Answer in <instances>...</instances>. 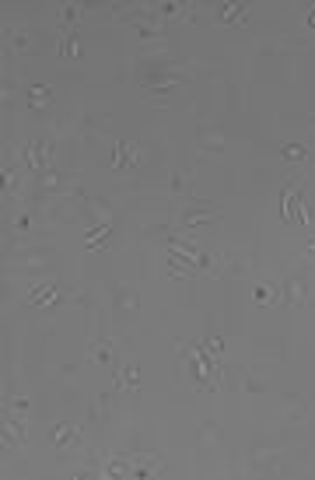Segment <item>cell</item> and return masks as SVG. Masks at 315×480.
Masks as SVG:
<instances>
[{
	"label": "cell",
	"mask_w": 315,
	"mask_h": 480,
	"mask_svg": "<svg viewBox=\"0 0 315 480\" xmlns=\"http://www.w3.org/2000/svg\"><path fill=\"white\" fill-rule=\"evenodd\" d=\"M179 351H182V372H186V379L203 393H214V389H221V382H224V365H221V358L203 344V337L200 340H189V344H179Z\"/></svg>",
	"instance_id": "cell-1"
},
{
	"label": "cell",
	"mask_w": 315,
	"mask_h": 480,
	"mask_svg": "<svg viewBox=\"0 0 315 480\" xmlns=\"http://www.w3.org/2000/svg\"><path fill=\"white\" fill-rule=\"evenodd\" d=\"M161 470V456L158 453H116L102 463V477H119V480H144L154 477Z\"/></svg>",
	"instance_id": "cell-2"
},
{
	"label": "cell",
	"mask_w": 315,
	"mask_h": 480,
	"mask_svg": "<svg viewBox=\"0 0 315 480\" xmlns=\"http://www.w3.org/2000/svg\"><path fill=\"white\" fill-rule=\"evenodd\" d=\"M165 259H175V263H182L193 273H217L221 270L217 256H210L203 245H196L189 235H168L165 239Z\"/></svg>",
	"instance_id": "cell-3"
},
{
	"label": "cell",
	"mask_w": 315,
	"mask_h": 480,
	"mask_svg": "<svg viewBox=\"0 0 315 480\" xmlns=\"http://www.w3.org/2000/svg\"><path fill=\"white\" fill-rule=\"evenodd\" d=\"M18 165H21V172L32 176V179L46 176V172L53 169V141H46V137L25 141L21 151H18Z\"/></svg>",
	"instance_id": "cell-4"
},
{
	"label": "cell",
	"mask_w": 315,
	"mask_h": 480,
	"mask_svg": "<svg viewBox=\"0 0 315 480\" xmlns=\"http://www.w3.org/2000/svg\"><path fill=\"white\" fill-rule=\"evenodd\" d=\"M302 176H295V179H288L284 183V190H281V221L284 225H312V214H309V207H305V200H302Z\"/></svg>",
	"instance_id": "cell-5"
},
{
	"label": "cell",
	"mask_w": 315,
	"mask_h": 480,
	"mask_svg": "<svg viewBox=\"0 0 315 480\" xmlns=\"http://www.w3.org/2000/svg\"><path fill=\"white\" fill-rule=\"evenodd\" d=\"M46 439H49V446H53L56 453H70V449L81 446L84 432H81L77 424H70V421H53L49 432H46Z\"/></svg>",
	"instance_id": "cell-6"
},
{
	"label": "cell",
	"mask_w": 315,
	"mask_h": 480,
	"mask_svg": "<svg viewBox=\"0 0 315 480\" xmlns=\"http://www.w3.org/2000/svg\"><path fill=\"white\" fill-rule=\"evenodd\" d=\"M28 442V424L21 414L14 410H4V449H18Z\"/></svg>",
	"instance_id": "cell-7"
},
{
	"label": "cell",
	"mask_w": 315,
	"mask_h": 480,
	"mask_svg": "<svg viewBox=\"0 0 315 480\" xmlns=\"http://www.w3.org/2000/svg\"><path fill=\"white\" fill-rule=\"evenodd\" d=\"M63 298H67V294H63V287H56V284H35V287H28V294H25V301L35 305V309H56Z\"/></svg>",
	"instance_id": "cell-8"
},
{
	"label": "cell",
	"mask_w": 315,
	"mask_h": 480,
	"mask_svg": "<svg viewBox=\"0 0 315 480\" xmlns=\"http://www.w3.org/2000/svg\"><path fill=\"white\" fill-rule=\"evenodd\" d=\"M140 162V148L133 141H116L112 144V158H109V169L112 172H123V169H133Z\"/></svg>",
	"instance_id": "cell-9"
},
{
	"label": "cell",
	"mask_w": 315,
	"mask_h": 480,
	"mask_svg": "<svg viewBox=\"0 0 315 480\" xmlns=\"http://www.w3.org/2000/svg\"><path fill=\"white\" fill-rule=\"evenodd\" d=\"M277 294H281V301H288V305L298 309V305H305V280H302L298 273H288Z\"/></svg>",
	"instance_id": "cell-10"
},
{
	"label": "cell",
	"mask_w": 315,
	"mask_h": 480,
	"mask_svg": "<svg viewBox=\"0 0 315 480\" xmlns=\"http://www.w3.org/2000/svg\"><path fill=\"white\" fill-rule=\"evenodd\" d=\"M217 221H221L217 211H200V207L179 211V225H182V228H200V225H217Z\"/></svg>",
	"instance_id": "cell-11"
},
{
	"label": "cell",
	"mask_w": 315,
	"mask_h": 480,
	"mask_svg": "<svg viewBox=\"0 0 315 480\" xmlns=\"http://www.w3.org/2000/svg\"><path fill=\"white\" fill-rule=\"evenodd\" d=\"M112 382H116V389H119V393L137 396V393H140V368H137V365H123V368L116 372V379H112Z\"/></svg>",
	"instance_id": "cell-12"
},
{
	"label": "cell",
	"mask_w": 315,
	"mask_h": 480,
	"mask_svg": "<svg viewBox=\"0 0 315 480\" xmlns=\"http://www.w3.org/2000/svg\"><path fill=\"white\" fill-rule=\"evenodd\" d=\"M246 4H217L214 7V21L217 25H246Z\"/></svg>",
	"instance_id": "cell-13"
},
{
	"label": "cell",
	"mask_w": 315,
	"mask_h": 480,
	"mask_svg": "<svg viewBox=\"0 0 315 480\" xmlns=\"http://www.w3.org/2000/svg\"><path fill=\"white\" fill-rule=\"evenodd\" d=\"M109 235H112V221H98L95 228L84 232V249H88V252H91V249H105V245H109V242H105Z\"/></svg>",
	"instance_id": "cell-14"
},
{
	"label": "cell",
	"mask_w": 315,
	"mask_h": 480,
	"mask_svg": "<svg viewBox=\"0 0 315 480\" xmlns=\"http://www.w3.org/2000/svg\"><path fill=\"white\" fill-rule=\"evenodd\" d=\"M112 354H116V340H112V337H98V340L91 344L88 361H95V365H109V361H112Z\"/></svg>",
	"instance_id": "cell-15"
},
{
	"label": "cell",
	"mask_w": 315,
	"mask_h": 480,
	"mask_svg": "<svg viewBox=\"0 0 315 480\" xmlns=\"http://www.w3.org/2000/svg\"><path fill=\"white\" fill-rule=\"evenodd\" d=\"M25 102H28V109H46L53 102V88L49 84H28Z\"/></svg>",
	"instance_id": "cell-16"
},
{
	"label": "cell",
	"mask_w": 315,
	"mask_h": 480,
	"mask_svg": "<svg viewBox=\"0 0 315 480\" xmlns=\"http://www.w3.org/2000/svg\"><path fill=\"white\" fill-rule=\"evenodd\" d=\"M21 176H25L21 165H4V176H0L4 179V197H18L21 193Z\"/></svg>",
	"instance_id": "cell-17"
},
{
	"label": "cell",
	"mask_w": 315,
	"mask_h": 480,
	"mask_svg": "<svg viewBox=\"0 0 315 480\" xmlns=\"http://www.w3.org/2000/svg\"><path fill=\"white\" fill-rule=\"evenodd\" d=\"M81 14H84V4H63V7H60V25H63L67 32H74V25H77Z\"/></svg>",
	"instance_id": "cell-18"
},
{
	"label": "cell",
	"mask_w": 315,
	"mask_h": 480,
	"mask_svg": "<svg viewBox=\"0 0 315 480\" xmlns=\"http://www.w3.org/2000/svg\"><path fill=\"white\" fill-rule=\"evenodd\" d=\"M4 42H7L11 53H28V35L18 32V28H7V32H4Z\"/></svg>",
	"instance_id": "cell-19"
},
{
	"label": "cell",
	"mask_w": 315,
	"mask_h": 480,
	"mask_svg": "<svg viewBox=\"0 0 315 480\" xmlns=\"http://www.w3.org/2000/svg\"><path fill=\"white\" fill-rule=\"evenodd\" d=\"M277 155H281L284 162L298 165V162H305V158H309V148H302V144H281V148H277Z\"/></svg>",
	"instance_id": "cell-20"
},
{
	"label": "cell",
	"mask_w": 315,
	"mask_h": 480,
	"mask_svg": "<svg viewBox=\"0 0 315 480\" xmlns=\"http://www.w3.org/2000/svg\"><path fill=\"white\" fill-rule=\"evenodd\" d=\"M253 298H256V305H263V309H267V305H277V298H281V294L274 291V284H256V287H253Z\"/></svg>",
	"instance_id": "cell-21"
},
{
	"label": "cell",
	"mask_w": 315,
	"mask_h": 480,
	"mask_svg": "<svg viewBox=\"0 0 315 480\" xmlns=\"http://www.w3.org/2000/svg\"><path fill=\"white\" fill-rule=\"evenodd\" d=\"M60 56H70V60H77V56H81V42H77V35H74V32H67V35L60 39Z\"/></svg>",
	"instance_id": "cell-22"
},
{
	"label": "cell",
	"mask_w": 315,
	"mask_h": 480,
	"mask_svg": "<svg viewBox=\"0 0 315 480\" xmlns=\"http://www.w3.org/2000/svg\"><path fill=\"white\" fill-rule=\"evenodd\" d=\"M277 463H284L281 453H256V456H253V467H256V470H274Z\"/></svg>",
	"instance_id": "cell-23"
},
{
	"label": "cell",
	"mask_w": 315,
	"mask_h": 480,
	"mask_svg": "<svg viewBox=\"0 0 315 480\" xmlns=\"http://www.w3.org/2000/svg\"><path fill=\"white\" fill-rule=\"evenodd\" d=\"M28 407H32V403H28L25 396H11V400H7V410H14V414H21V417H28Z\"/></svg>",
	"instance_id": "cell-24"
},
{
	"label": "cell",
	"mask_w": 315,
	"mask_h": 480,
	"mask_svg": "<svg viewBox=\"0 0 315 480\" xmlns=\"http://www.w3.org/2000/svg\"><path fill=\"white\" fill-rule=\"evenodd\" d=\"M182 11H186L182 4H158V7H154V14H165V18H179Z\"/></svg>",
	"instance_id": "cell-25"
},
{
	"label": "cell",
	"mask_w": 315,
	"mask_h": 480,
	"mask_svg": "<svg viewBox=\"0 0 315 480\" xmlns=\"http://www.w3.org/2000/svg\"><path fill=\"white\" fill-rule=\"evenodd\" d=\"M168 183H172V193H186V179H182L179 172H172V176H168Z\"/></svg>",
	"instance_id": "cell-26"
},
{
	"label": "cell",
	"mask_w": 315,
	"mask_h": 480,
	"mask_svg": "<svg viewBox=\"0 0 315 480\" xmlns=\"http://www.w3.org/2000/svg\"><path fill=\"white\" fill-rule=\"evenodd\" d=\"M28 225H32V221H28V214H21V218L14 221V228H18V232H28Z\"/></svg>",
	"instance_id": "cell-27"
},
{
	"label": "cell",
	"mask_w": 315,
	"mask_h": 480,
	"mask_svg": "<svg viewBox=\"0 0 315 480\" xmlns=\"http://www.w3.org/2000/svg\"><path fill=\"white\" fill-rule=\"evenodd\" d=\"M305 25H309V28H315V4H312V7H305Z\"/></svg>",
	"instance_id": "cell-28"
},
{
	"label": "cell",
	"mask_w": 315,
	"mask_h": 480,
	"mask_svg": "<svg viewBox=\"0 0 315 480\" xmlns=\"http://www.w3.org/2000/svg\"><path fill=\"white\" fill-rule=\"evenodd\" d=\"M305 249H309V256H315V232L305 239Z\"/></svg>",
	"instance_id": "cell-29"
},
{
	"label": "cell",
	"mask_w": 315,
	"mask_h": 480,
	"mask_svg": "<svg viewBox=\"0 0 315 480\" xmlns=\"http://www.w3.org/2000/svg\"><path fill=\"white\" fill-rule=\"evenodd\" d=\"M312 119H315V116H312Z\"/></svg>",
	"instance_id": "cell-30"
}]
</instances>
